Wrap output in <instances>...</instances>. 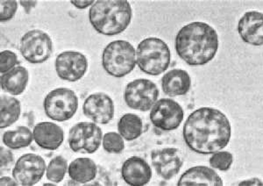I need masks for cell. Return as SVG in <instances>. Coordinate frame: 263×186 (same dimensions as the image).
Segmentation results:
<instances>
[{
    "label": "cell",
    "mask_w": 263,
    "mask_h": 186,
    "mask_svg": "<svg viewBox=\"0 0 263 186\" xmlns=\"http://www.w3.org/2000/svg\"><path fill=\"white\" fill-rule=\"evenodd\" d=\"M14 163V156L11 151V148L6 147H0V168L1 172L8 171L11 170Z\"/></svg>",
    "instance_id": "f546056e"
},
{
    "label": "cell",
    "mask_w": 263,
    "mask_h": 186,
    "mask_svg": "<svg viewBox=\"0 0 263 186\" xmlns=\"http://www.w3.org/2000/svg\"><path fill=\"white\" fill-rule=\"evenodd\" d=\"M182 135L187 147L195 153H216L224 150L230 142V120L218 109L201 107L189 115L183 125Z\"/></svg>",
    "instance_id": "6da1fadb"
},
{
    "label": "cell",
    "mask_w": 263,
    "mask_h": 186,
    "mask_svg": "<svg viewBox=\"0 0 263 186\" xmlns=\"http://www.w3.org/2000/svg\"><path fill=\"white\" fill-rule=\"evenodd\" d=\"M44 186H50V185H55V184H53V183H44L43 184Z\"/></svg>",
    "instance_id": "e575fe53"
},
{
    "label": "cell",
    "mask_w": 263,
    "mask_h": 186,
    "mask_svg": "<svg viewBox=\"0 0 263 186\" xmlns=\"http://www.w3.org/2000/svg\"><path fill=\"white\" fill-rule=\"evenodd\" d=\"M29 79L27 69L23 66H16L8 72L1 75V89L12 96L21 95L24 92Z\"/></svg>",
    "instance_id": "ffe728a7"
},
{
    "label": "cell",
    "mask_w": 263,
    "mask_h": 186,
    "mask_svg": "<svg viewBox=\"0 0 263 186\" xmlns=\"http://www.w3.org/2000/svg\"><path fill=\"white\" fill-rule=\"evenodd\" d=\"M0 185L16 186L18 185V183L16 182L14 178L12 179L9 177H2L0 178Z\"/></svg>",
    "instance_id": "836d02e7"
},
{
    "label": "cell",
    "mask_w": 263,
    "mask_h": 186,
    "mask_svg": "<svg viewBox=\"0 0 263 186\" xmlns=\"http://www.w3.org/2000/svg\"><path fill=\"white\" fill-rule=\"evenodd\" d=\"M70 179L77 183H90L98 174V167L95 162L88 157H79L69 163L68 169Z\"/></svg>",
    "instance_id": "44dd1931"
},
{
    "label": "cell",
    "mask_w": 263,
    "mask_h": 186,
    "mask_svg": "<svg viewBox=\"0 0 263 186\" xmlns=\"http://www.w3.org/2000/svg\"><path fill=\"white\" fill-rule=\"evenodd\" d=\"M18 9V2L14 0H2L0 1V22L11 21Z\"/></svg>",
    "instance_id": "83f0119b"
},
{
    "label": "cell",
    "mask_w": 263,
    "mask_h": 186,
    "mask_svg": "<svg viewBox=\"0 0 263 186\" xmlns=\"http://www.w3.org/2000/svg\"><path fill=\"white\" fill-rule=\"evenodd\" d=\"M159 93L158 86L154 82L140 78L126 84L124 100L129 108L136 111H149L158 100Z\"/></svg>",
    "instance_id": "ba28073f"
},
{
    "label": "cell",
    "mask_w": 263,
    "mask_h": 186,
    "mask_svg": "<svg viewBox=\"0 0 263 186\" xmlns=\"http://www.w3.org/2000/svg\"><path fill=\"white\" fill-rule=\"evenodd\" d=\"M2 140L6 147L18 150L30 146L33 142V134L27 126H18L16 129L4 133Z\"/></svg>",
    "instance_id": "cb8c5ba5"
},
{
    "label": "cell",
    "mask_w": 263,
    "mask_h": 186,
    "mask_svg": "<svg viewBox=\"0 0 263 186\" xmlns=\"http://www.w3.org/2000/svg\"><path fill=\"white\" fill-rule=\"evenodd\" d=\"M55 71L62 80L79 81L88 69L87 57L81 52L69 50L62 52L55 59Z\"/></svg>",
    "instance_id": "4fadbf2b"
},
{
    "label": "cell",
    "mask_w": 263,
    "mask_h": 186,
    "mask_svg": "<svg viewBox=\"0 0 263 186\" xmlns=\"http://www.w3.org/2000/svg\"><path fill=\"white\" fill-rule=\"evenodd\" d=\"M151 162L158 176L167 181L179 173L183 165L184 158L179 148L163 147L153 150Z\"/></svg>",
    "instance_id": "7c38bea8"
},
{
    "label": "cell",
    "mask_w": 263,
    "mask_h": 186,
    "mask_svg": "<svg viewBox=\"0 0 263 186\" xmlns=\"http://www.w3.org/2000/svg\"><path fill=\"white\" fill-rule=\"evenodd\" d=\"M102 140L103 133L96 123L79 122L69 130L68 142L73 152L93 154L99 150Z\"/></svg>",
    "instance_id": "9c48e42d"
},
{
    "label": "cell",
    "mask_w": 263,
    "mask_h": 186,
    "mask_svg": "<svg viewBox=\"0 0 263 186\" xmlns=\"http://www.w3.org/2000/svg\"><path fill=\"white\" fill-rule=\"evenodd\" d=\"M121 175L129 185L143 186L151 180L152 169L143 158L132 156L123 163Z\"/></svg>",
    "instance_id": "2e32d148"
},
{
    "label": "cell",
    "mask_w": 263,
    "mask_h": 186,
    "mask_svg": "<svg viewBox=\"0 0 263 186\" xmlns=\"http://www.w3.org/2000/svg\"><path fill=\"white\" fill-rule=\"evenodd\" d=\"M83 111L94 123L106 125L114 120V100L105 93H92L84 100Z\"/></svg>",
    "instance_id": "5bb4252c"
},
{
    "label": "cell",
    "mask_w": 263,
    "mask_h": 186,
    "mask_svg": "<svg viewBox=\"0 0 263 186\" xmlns=\"http://www.w3.org/2000/svg\"><path fill=\"white\" fill-rule=\"evenodd\" d=\"M171 49L167 43L156 37L146 38L140 42L136 50V63L142 72L159 76L171 64Z\"/></svg>",
    "instance_id": "277c9868"
},
{
    "label": "cell",
    "mask_w": 263,
    "mask_h": 186,
    "mask_svg": "<svg viewBox=\"0 0 263 186\" xmlns=\"http://www.w3.org/2000/svg\"><path fill=\"white\" fill-rule=\"evenodd\" d=\"M18 57L11 50H4L0 53V71L1 75L8 72L18 64Z\"/></svg>",
    "instance_id": "f1b7e54d"
},
{
    "label": "cell",
    "mask_w": 263,
    "mask_h": 186,
    "mask_svg": "<svg viewBox=\"0 0 263 186\" xmlns=\"http://www.w3.org/2000/svg\"><path fill=\"white\" fill-rule=\"evenodd\" d=\"M136 50L131 43L123 40L111 42L102 53V66L114 78L126 77L135 69Z\"/></svg>",
    "instance_id": "5b68a950"
},
{
    "label": "cell",
    "mask_w": 263,
    "mask_h": 186,
    "mask_svg": "<svg viewBox=\"0 0 263 186\" xmlns=\"http://www.w3.org/2000/svg\"><path fill=\"white\" fill-rule=\"evenodd\" d=\"M150 121L156 128L173 131L179 127L184 118V111L180 104L172 99H161L150 110Z\"/></svg>",
    "instance_id": "30bf717a"
},
{
    "label": "cell",
    "mask_w": 263,
    "mask_h": 186,
    "mask_svg": "<svg viewBox=\"0 0 263 186\" xmlns=\"http://www.w3.org/2000/svg\"><path fill=\"white\" fill-rule=\"evenodd\" d=\"M191 87L192 78L184 69H171L162 77V90L167 96H183L190 91Z\"/></svg>",
    "instance_id": "d6986e66"
},
{
    "label": "cell",
    "mask_w": 263,
    "mask_h": 186,
    "mask_svg": "<svg viewBox=\"0 0 263 186\" xmlns=\"http://www.w3.org/2000/svg\"><path fill=\"white\" fill-rule=\"evenodd\" d=\"M68 171V162L62 156H54L48 163L46 177L52 183H61Z\"/></svg>",
    "instance_id": "d4e9b609"
},
{
    "label": "cell",
    "mask_w": 263,
    "mask_h": 186,
    "mask_svg": "<svg viewBox=\"0 0 263 186\" xmlns=\"http://www.w3.org/2000/svg\"><path fill=\"white\" fill-rule=\"evenodd\" d=\"M238 33L243 42L252 46H262L263 14L256 11L246 12L239 18Z\"/></svg>",
    "instance_id": "9a60e30c"
},
{
    "label": "cell",
    "mask_w": 263,
    "mask_h": 186,
    "mask_svg": "<svg viewBox=\"0 0 263 186\" xmlns=\"http://www.w3.org/2000/svg\"><path fill=\"white\" fill-rule=\"evenodd\" d=\"M233 162V154L228 151H218L213 153L209 159L210 165L213 169L220 171H228L230 170Z\"/></svg>",
    "instance_id": "4316f807"
},
{
    "label": "cell",
    "mask_w": 263,
    "mask_h": 186,
    "mask_svg": "<svg viewBox=\"0 0 263 186\" xmlns=\"http://www.w3.org/2000/svg\"><path fill=\"white\" fill-rule=\"evenodd\" d=\"M70 3L73 6L78 8V9L83 10L85 9L87 7H91L93 6V4L95 3V1L93 0H72L70 1Z\"/></svg>",
    "instance_id": "4dcf8cb0"
},
{
    "label": "cell",
    "mask_w": 263,
    "mask_h": 186,
    "mask_svg": "<svg viewBox=\"0 0 263 186\" xmlns=\"http://www.w3.org/2000/svg\"><path fill=\"white\" fill-rule=\"evenodd\" d=\"M20 4L24 8L25 12L27 14H29L32 12V10L35 8L38 2L37 1H23V0H21V1H20Z\"/></svg>",
    "instance_id": "1f68e13d"
},
{
    "label": "cell",
    "mask_w": 263,
    "mask_h": 186,
    "mask_svg": "<svg viewBox=\"0 0 263 186\" xmlns=\"http://www.w3.org/2000/svg\"><path fill=\"white\" fill-rule=\"evenodd\" d=\"M45 160L36 154H25L21 156L12 169V177L18 185H34L45 173Z\"/></svg>",
    "instance_id": "8fae6325"
},
{
    "label": "cell",
    "mask_w": 263,
    "mask_h": 186,
    "mask_svg": "<svg viewBox=\"0 0 263 186\" xmlns=\"http://www.w3.org/2000/svg\"><path fill=\"white\" fill-rule=\"evenodd\" d=\"M118 130L126 141H135L142 135L143 122L137 114H124L118 122Z\"/></svg>",
    "instance_id": "7402d4cb"
},
{
    "label": "cell",
    "mask_w": 263,
    "mask_h": 186,
    "mask_svg": "<svg viewBox=\"0 0 263 186\" xmlns=\"http://www.w3.org/2000/svg\"><path fill=\"white\" fill-rule=\"evenodd\" d=\"M221 177L207 166H195L189 169L181 176L177 182L179 186H222Z\"/></svg>",
    "instance_id": "ac0fdd59"
},
{
    "label": "cell",
    "mask_w": 263,
    "mask_h": 186,
    "mask_svg": "<svg viewBox=\"0 0 263 186\" xmlns=\"http://www.w3.org/2000/svg\"><path fill=\"white\" fill-rule=\"evenodd\" d=\"M78 98L74 90L57 88L47 94L43 107L47 116L52 120L63 122L70 120L78 111Z\"/></svg>",
    "instance_id": "8992f818"
},
{
    "label": "cell",
    "mask_w": 263,
    "mask_h": 186,
    "mask_svg": "<svg viewBox=\"0 0 263 186\" xmlns=\"http://www.w3.org/2000/svg\"><path fill=\"white\" fill-rule=\"evenodd\" d=\"M54 46L49 34L41 29H32L21 37L20 51L25 60L32 64L45 63L50 58Z\"/></svg>",
    "instance_id": "52a82bcc"
},
{
    "label": "cell",
    "mask_w": 263,
    "mask_h": 186,
    "mask_svg": "<svg viewBox=\"0 0 263 186\" xmlns=\"http://www.w3.org/2000/svg\"><path fill=\"white\" fill-rule=\"evenodd\" d=\"M238 185L261 186L262 185V182H261L259 178H257V177H253V178H249V179H247V180L240 182Z\"/></svg>",
    "instance_id": "d6a6232c"
},
{
    "label": "cell",
    "mask_w": 263,
    "mask_h": 186,
    "mask_svg": "<svg viewBox=\"0 0 263 186\" xmlns=\"http://www.w3.org/2000/svg\"><path fill=\"white\" fill-rule=\"evenodd\" d=\"M102 144L107 153L120 154L125 150L124 138L116 132L106 133L103 136Z\"/></svg>",
    "instance_id": "484cf974"
},
{
    "label": "cell",
    "mask_w": 263,
    "mask_h": 186,
    "mask_svg": "<svg viewBox=\"0 0 263 186\" xmlns=\"http://www.w3.org/2000/svg\"><path fill=\"white\" fill-rule=\"evenodd\" d=\"M132 17L131 5L125 0H99L89 10L93 28L106 36L123 33L131 23Z\"/></svg>",
    "instance_id": "3957f363"
},
{
    "label": "cell",
    "mask_w": 263,
    "mask_h": 186,
    "mask_svg": "<svg viewBox=\"0 0 263 186\" xmlns=\"http://www.w3.org/2000/svg\"><path fill=\"white\" fill-rule=\"evenodd\" d=\"M33 134L36 144L43 150H57L64 141L63 128L50 121H42L37 124L33 128Z\"/></svg>",
    "instance_id": "e0dca14e"
},
{
    "label": "cell",
    "mask_w": 263,
    "mask_h": 186,
    "mask_svg": "<svg viewBox=\"0 0 263 186\" xmlns=\"http://www.w3.org/2000/svg\"><path fill=\"white\" fill-rule=\"evenodd\" d=\"M218 33L204 22H192L182 27L176 37L178 57L192 67L203 66L215 57L218 49Z\"/></svg>",
    "instance_id": "7a4b0ae2"
},
{
    "label": "cell",
    "mask_w": 263,
    "mask_h": 186,
    "mask_svg": "<svg viewBox=\"0 0 263 186\" xmlns=\"http://www.w3.org/2000/svg\"><path fill=\"white\" fill-rule=\"evenodd\" d=\"M21 102L10 96H2L0 100V127L6 128L15 123L21 116Z\"/></svg>",
    "instance_id": "603a6c76"
}]
</instances>
